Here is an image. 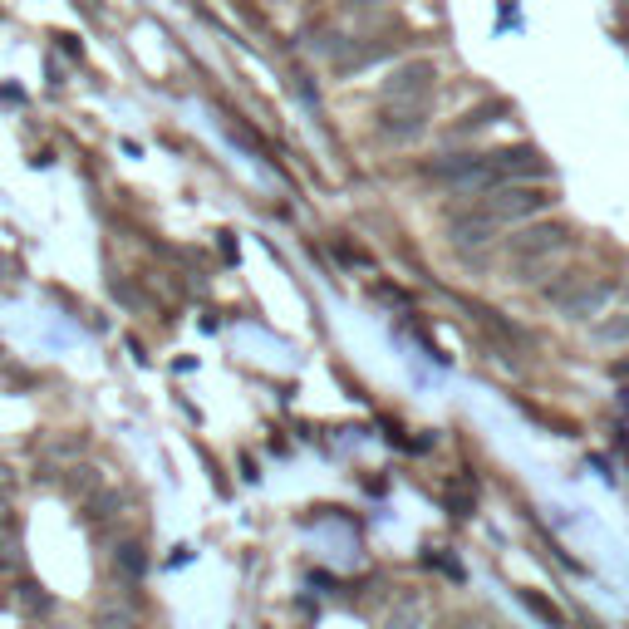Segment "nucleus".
<instances>
[{
  "label": "nucleus",
  "mask_w": 629,
  "mask_h": 629,
  "mask_svg": "<svg viewBox=\"0 0 629 629\" xmlns=\"http://www.w3.org/2000/svg\"><path fill=\"white\" fill-rule=\"evenodd\" d=\"M0 531H10V502H5V492H0Z\"/></svg>",
  "instance_id": "6e6552de"
},
{
  "label": "nucleus",
  "mask_w": 629,
  "mask_h": 629,
  "mask_svg": "<svg viewBox=\"0 0 629 629\" xmlns=\"http://www.w3.org/2000/svg\"><path fill=\"white\" fill-rule=\"evenodd\" d=\"M15 605L30 610V615H45V610H50V595H45L35 580H25V585H15Z\"/></svg>",
  "instance_id": "39448f33"
},
{
  "label": "nucleus",
  "mask_w": 629,
  "mask_h": 629,
  "mask_svg": "<svg viewBox=\"0 0 629 629\" xmlns=\"http://www.w3.org/2000/svg\"><path fill=\"white\" fill-rule=\"evenodd\" d=\"M99 629H138V615L128 605H118V600H104L99 605Z\"/></svg>",
  "instance_id": "20e7f679"
},
{
  "label": "nucleus",
  "mask_w": 629,
  "mask_h": 629,
  "mask_svg": "<svg viewBox=\"0 0 629 629\" xmlns=\"http://www.w3.org/2000/svg\"><path fill=\"white\" fill-rule=\"evenodd\" d=\"M423 625H428V610H423V600H418V595L394 600V610L384 615V629H423Z\"/></svg>",
  "instance_id": "f03ea898"
},
{
  "label": "nucleus",
  "mask_w": 629,
  "mask_h": 629,
  "mask_svg": "<svg viewBox=\"0 0 629 629\" xmlns=\"http://www.w3.org/2000/svg\"><path fill=\"white\" fill-rule=\"evenodd\" d=\"M15 566H20L15 546H10V541H0V571H15Z\"/></svg>",
  "instance_id": "0eeeda50"
},
{
  "label": "nucleus",
  "mask_w": 629,
  "mask_h": 629,
  "mask_svg": "<svg viewBox=\"0 0 629 629\" xmlns=\"http://www.w3.org/2000/svg\"><path fill=\"white\" fill-rule=\"evenodd\" d=\"M521 605L541 620V625H551V629H566V610L556 605V600H546V595H536V590H521Z\"/></svg>",
  "instance_id": "7ed1b4c3"
},
{
  "label": "nucleus",
  "mask_w": 629,
  "mask_h": 629,
  "mask_svg": "<svg viewBox=\"0 0 629 629\" xmlns=\"http://www.w3.org/2000/svg\"><path fill=\"white\" fill-rule=\"evenodd\" d=\"M89 487H99V472L94 467H69V477H64V492H89Z\"/></svg>",
  "instance_id": "423d86ee"
},
{
  "label": "nucleus",
  "mask_w": 629,
  "mask_h": 629,
  "mask_svg": "<svg viewBox=\"0 0 629 629\" xmlns=\"http://www.w3.org/2000/svg\"><path fill=\"white\" fill-rule=\"evenodd\" d=\"M109 561H114L118 580H143V575H148V551H143V541H118Z\"/></svg>",
  "instance_id": "f257e3e1"
},
{
  "label": "nucleus",
  "mask_w": 629,
  "mask_h": 629,
  "mask_svg": "<svg viewBox=\"0 0 629 629\" xmlns=\"http://www.w3.org/2000/svg\"><path fill=\"white\" fill-rule=\"evenodd\" d=\"M10 482H15V472H10V467L0 462V492H10Z\"/></svg>",
  "instance_id": "1a4fd4ad"
}]
</instances>
